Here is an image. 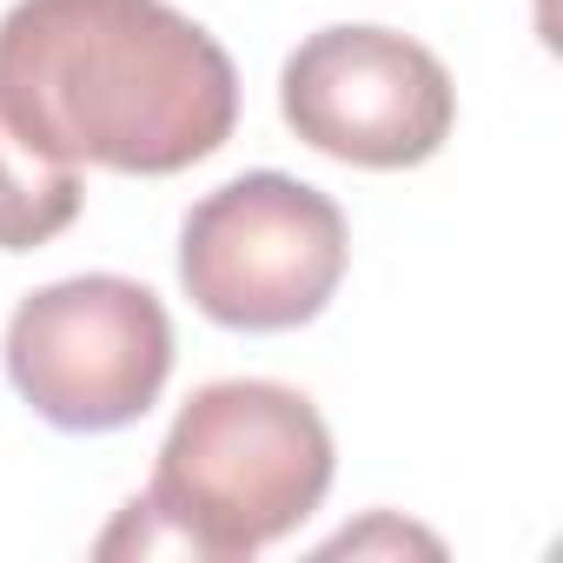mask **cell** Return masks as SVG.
I'll return each mask as SVG.
<instances>
[{"label":"cell","mask_w":563,"mask_h":563,"mask_svg":"<svg viewBox=\"0 0 563 563\" xmlns=\"http://www.w3.org/2000/svg\"><path fill=\"white\" fill-rule=\"evenodd\" d=\"M0 107L67 166L166 179L239 126L232 54L166 0H14Z\"/></svg>","instance_id":"6da1fadb"},{"label":"cell","mask_w":563,"mask_h":563,"mask_svg":"<svg viewBox=\"0 0 563 563\" xmlns=\"http://www.w3.org/2000/svg\"><path fill=\"white\" fill-rule=\"evenodd\" d=\"M332 490V431L319 405L272 378L199 385L153 464V484L100 537L120 550H179L206 563H245L265 543L292 537Z\"/></svg>","instance_id":"7a4b0ae2"},{"label":"cell","mask_w":563,"mask_h":563,"mask_svg":"<svg viewBox=\"0 0 563 563\" xmlns=\"http://www.w3.org/2000/svg\"><path fill=\"white\" fill-rule=\"evenodd\" d=\"M345 258L339 199L292 173H239L179 225V286L225 332L312 325L339 292Z\"/></svg>","instance_id":"3957f363"},{"label":"cell","mask_w":563,"mask_h":563,"mask_svg":"<svg viewBox=\"0 0 563 563\" xmlns=\"http://www.w3.org/2000/svg\"><path fill=\"white\" fill-rule=\"evenodd\" d=\"M8 378L54 431L140 424L173 378V319L140 278H60L14 306Z\"/></svg>","instance_id":"277c9868"},{"label":"cell","mask_w":563,"mask_h":563,"mask_svg":"<svg viewBox=\"0 0 563 563\" xmlns=\"http://www.w3.org/2000/svg\"><path fill=\"white\" fill-rule=\"evenodd\" d=\"M286 126L345 166H424L457 126V87L431 47L391 27H319L278 74Z\"/></svg>","instance_id":"5b68a950"},{"label":"cell","mask_w":563,"mask_h":563,"mask_svg":"<svg viewBox=\"0 0 563 563\" xmlns=\"http://www.w3.org/2000/svg\"><path fill=\"white\" fill-rule=\"evenodd\" d=\"M80 219V166L34 146V133L0 107V252H34Z\"/></svg>","instance_id":"8992f818"}]
</instances>
